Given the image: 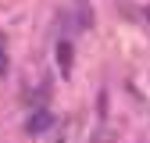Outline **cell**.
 <instances>
[{
  "label": "cell",
  "mask_w": 150,
  "mask_h": 143,
  "mask_svg": "<svg viewBox=\"0 0 150 143\" xmlns=\"http://www.w3.org/2000/svg\"><path fill=\"white\" fill-rule=\"evenodd\" d=\"M50 125H54V115L47 111V107H40V111H36V115L29 118V125H25V129H29V132L36 136V132H47Z\"/></svg>",
  "instance_id": "cell-1"
},
{
  "label": "cell",
  "mask_w": 150,
  "mask_h": 143,
  "mask_svg": "<svg viewBox=\"0 0 150 143\" xmlns=\"http://www.w3.org/2000/svg\"><path fill=\"white\" fill-rule=\"evenodd\" d=\"M57 64H61L64 75L71 72V43H57Z\"/></svg>",
  "instance_id": "cell-2"
},
{
  "label": "cell",
  "mask_w": 150,
  "mask_h": 143,
  "mask_svg": "<svg viewBox=\"0 0 150 143\" xmlns=\"http://www.w3.org/2000/svg\"><path fill=\"white\" fill-rule=\"evenodd\" d=\"M0 72H7V57H4V54H0Z\"/></svg>",
  "instance_id": "cell-3"
},
{
  "label": "cell",
  "mask_w": 150,
  "mask_h": 143,
  "mask_svg": "<svg viewBox=\"0 0 150 143\" xmlns=\"http://www.w3.org/2000/svg\"><path fill=\"white\" fill-rule=\"evenodd\" d=\"M146 18H150V11H146Z\"/></svg>",
  "instance_id": "cell-4"
}]
</instances>
